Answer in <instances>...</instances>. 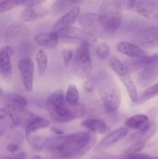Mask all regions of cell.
Masks as SVG:
<instances>
[{"label": "cell", "instance_id": "3", "mask_svg": "<svg viewBox=\"0 0 158 159\" xmlns=\"http://www.w3.org/2000/svg\"><path fill=\"white\" fill-rule=\"evenodd\" d=\"M96 86L105 111L108 113H116L122 102V96L112 76L107 71H100L96 80Z\"/></svg>", "mask_w": 158, "mask_h": 159}, {"label": "cell", "instance_id": "19", "mask_svg": "<svg viewBox=\"0 0 158 159\" xmlns=\"http://www.w3.org/2000/svg\"><path fill=\"white\" fill-rule=\"evenodd\" d=\"M150 124L151 121L148 116L141 113L133 115L127 118L125 121V125L126 126L127 128H130L136 131L145 130L150 125Z\"/></svg>", "mask_w": 158, "mask_h": 159}, {"label": "cell", "instance_id": "43", "mask_svg": "<svg viewBox=\"0 0 158 159\" xmlns=\"http://www.w3.org/2000/svg\"><path fill=\"white\" fill-rule=\"evenodd\" d=\"M31 159H42V158H40V156H39V155H35V156L33 157Z\"/></svg>", "mask_w": 158, "mask_h": 159}, {"label": "cell", "instance_id": "12", "mask_svg": "<svg viewBox=\"0 0 158 159\" xmlns=\"http://www.w3.org/2000/svg\"><path fill=\"white\" fill-rule=\"evenodd\" d=\"M18 68L25 89L27 93H32L34 79L33 61L29 56L23 57L19 61Z\"/></svg>", "mask_w": 158, "mask_h": 159}, {"label": "cell", "instance_id": "30", "mask_svg": "<svg viewBox=\"0 0 158 159\" xmlns=\"http://www.w3.org/2000/svg\"><path fill=\"white\" fill-rule=\"evenodd\" d=\"M24 0H1L0 1V13L11 10L23 4Z\"/></svg>", "mask_w": 158, "mask_h": 159}, {"label": "cell", "instance_id": "6", "mask_svg": "<svg viewBox=\"0 0 158 159\" xmlns=\"http://www.w3.org/2000/svg\"><path fill=\"white\" fill-rule=\"evenodd\" d=\"M109 65L112 71L119 76L121 82L123 83L131 100L136 102L138 98L137 89H136V85L132 79L128 67L124 65L116 57H112L109 59Z\"/></svg>", "mask_w": 158, "mask_h": 159}, {"label": "cell", "instance_id": "32", "mask_svg": "<svg viewBox=\"0 0 158 159\" xmlns=\"http://www.w3.org/2000/svg\"><path fill=\"white\" fill-rule=\"evenodd\" d=\"M74 51L71 48H64L61 51V56L63 59V63L65 67L69 66L70 64L71 63L74 57Z\"/></svg>", "mask_w": 158, "mask_h": 159}, {"label": "cell", "instance_id": "8", "mask_svg": "<svg viewBox=\"0 0 158 159\" xmlns=\"http://www.w3.org/2000/svg\"><path fill=\"white\" fill-rule=\"evenodd\" d=\"M122 6L133 10L146 18H150L158 10V0H123Z\"/></svg>", "mask_w": 158, "mask_h": 159}, {"label": "cell", "instance_id": "27", "mask_svg": "<svg viewBox=\"0 0 158 159\" xmlns=\"http://www.w3.org/2000/svg\"><path fill=\"white\" fill-rule=\"evenodd\" d=\"M26 138L29 145L35 151L40 152V151H42L43 149H44L45 147H46V140H47L46 138L35 136L33 134L28 135V136H26Z\"/></svg>", "mask_w": 158, "mask_h": 159}, {"label": "cell", "instance_id": "40", "mask_svg": "<svg viewBox=\"0 0 158 159\" xmlns=\"http://www.w3.org/2000/svg\"><path fill=\"white\" fill-rule=\"evenodd\" d=\"M105 0H84V4H94L99 2H104Z\"/></svg>", "mask_w": 158, "mask_h": 159}, {"label": "cell", "instance_id": "21", "mask_svg": "<svg viewBox=\"0 0 158 159\" xmlns=\"http://www.w3.org/2000/svg\"><path fill=\"white\" fill-rule=\"evenodd\" d=\"M7 101L8 110L22 113H24L27 106V101L24 96L17 93H9L7 95Z\"/></svg>", "mask_w": 158, "mask_h": 159}, {"label": "cell", "instance_id": "35", "mask_svg": "<svg viewBox=\"0 0 158 159\" xmlns=\"http://www.w3.org/2000/svg\"><path fill=\"white\" fill-rule=\"evenodd\" d=\"M45 2V0H24L23 2V6L25 7H28V6H35V5L42 4Z\"/></svg>", "mask_w": 158, "mask_h": 159}, {"label": "cell", "instance_id": "38", "mask_svg": "<svg viewBox=\"0 0 158 159\" xmlns=\"http://www.w3.org/2000/svg\"><path fill=\"white\" fill-rule=\"evenodd\" d=\"M15 159H28V155L26 152H21L14 155Z\"/></svg>", "mask_w": 158, "mask_h": 159}, {"label": "cell", "instance_id": "39", "mask_svg": "<svg viewBox=\"0 0 158 159\" xmlns=\"http://www.w3.org/2000/svg\"><path fill=\"white\" fill-rule=\"evenodd\" d=\"M50 130L53 132L54 134H55L57 135H63L64 134V131L61 130V129H60L59 127H55V126H53V127H51L50 128Z\"/></svg>", "mask_w": 158, "mask_h": 159}, {"label": "cell", "instance_id": "31", "mask_svg": "<svg viewBox=\"0 0 158 159\" xmlns=\"http://www.w3.org/2000/svg\"><path fill=\"white\" fill-rule=\"evenodd\" d=\"M145 144L146 143L141 142V141L134 142L130 147H129L128 148H126L124 151V155L127 156V155H131L139 153L140 151L143 149V148L145 147Z\"/></svg>", "mask_w": 158, "mask_h": 159}, {"label": "cell", "instance_id": "29", "mask_svg": "<svg viewBox=\"0 0 158 159\" xmlns=\"http://www.w3.org/2000/svg\"><path fill=\"white\" fill-rule=\"evenodd\" d=\"M95 54L100 60H106L110 55V47L108 43L102 42L96 46Z\"/></svg>", "mask_w": 158, "mask_h": 159}, {"label": "cell", "instance_id": "42", "mask_svg": "<svg viewBox=\"0 0 158 159\" xmlns=\"http://www.w3.org/2000/svg\"><path fill=\"white\" fill-rule=\"evenodd\" d=\"M2 159H15V156H6Z\"/></svg>", "mask_w": 158, "mask_h": 159}, {"label": "cell", "instance_id": "41", "mask_svg": "<svg viewBox=\"0 0 158 159\" xmlns=\"http://www.w3.org/2000/svg\"><path fill=\"white\" fill-rule=\"evenodd\" d=\"M6 129H3V128H0V137H2L4 136L5 134H6Z\"/></svg>", "mask_w": 158, "mask_h": 159}, {"label": "cell", "instance_id": "16", "mask_svg": "<svg viewBox=\"0 0 158 159\" xmlns=\"http://www.w3.org/2000/svg\"><path fill=\"white\" fill-rule=\"evenodd\" d=\"M49 12L47 8L42 4L25 7V9L20 12V19L22 22H32L38 19L43 18Z\"/></svg>", "mask_w": 158, "mask_h": 159}, {"label": "cell", "instance_id": "28", "mask_svg": "<svg viewBox=\"0 0 158 159\" xmlns=\"http://www.w3.org/2000/svg\"><path fill=\"white\" fill-rule=\"evenodd\" d=\"M67 101L71 105L77 106L79 102V93L77 88L74 84H71L67 89V93L65 94Z\"/></svg>", "mask_w": 158, "mask_h": 159}, {"label": "cell", "instance_id": "20", "mask_svg": "<svg viewBox=\"0 0 158 159\" xmlns=\"http://www.w3.org/2000/svg\"><path fill=\"white\" fill-rule=\"evenodd\" d=\"M36 43L38 46L46 49H54L58 43L59 40L54 32H40L36 34L34 37Z\"/></svg>", "mask_w": 158, "mask_h": 159}, {"label": "cell", "instance_id": "23", "mask_svg": "<svg viewBox=\"0 0 158 159\" xmlns=\"http://www.w3.org/2000/svg\"><path fill=\"white\" fill-rule=\"evenodd\" d=\"M50 126V122L45 118L39 116H33L29 118L25 129V134L28 136L33 134L34 132L39 130L47 128Z\"/></svg>", "mask_w": 158, "mask_h": 159}, {"label": "cell", "instance_id": "26", "mask_svg": "<svg viewBox=\"0 0 158 159\" xmlns=\"http://www.w3.org/2000/svg\"><path fill=\"white\" fill-rule=\"evenodd\" d=\"M36 61H37V68L40 75H43L46 72L48 64L47 52L45 50L40 49L37 51L36 54Z\"/></svg>", "mask_w": 158, "mask_h": 159}, {"label": "cell", "instance_id": "14", "mask_svg": "<svg viewBox=\"0 0 158 159\" xmlns=\"http://www.w3.org/2000/svg\"><path fill=\"white\" fill-rule=\"evenodd\" d=\"M127 134H128V129L125 127H119V128L110 132L101 140L100 142L94 148V152H99L108 148L113 144H116L119 141L123 139L126 136Z\"/></svg>", "mask_w": 158, "mask_h": 159}, {"label": "cell", "instance_id": "15", "mask_svg": "<svg viewBox=\"0 0 158 159\" xmlns=\"http://www.w3.org/2000/svg\"><path fill=\"white\" fill-rule=\"evenodd\" d=\"M13 54V48L11 46L0 48V72L6 80H10L12 78V65L11 56Z\"/></svg>", "mask_w": 158, "mask_h": 159}, {"label": "cell", "instance_id": "17", "mask_svg": "<svg viewBox=\"0 0 158 159\" xmlns=\"http://www.w3.org/2000/svg\"><path fill=\"white\" fill-rule=\"evenodd\" d=\"M116 48L119 53L133 59L141 58L147 56V52L140 46L131 42L120 41L116 43Z\"/></svg>", "mask_w": 158, "mask_h": 159}, {"label": "cell", "instance_id": "34", "mask_svg": "<svg viewBox=\"0 0 158 159\" xmlns=\"http://www.w3.org/2000/svg\"><path fill=\"white\" fill-rule=\"evenodd\" d=\"M124 159H158V158H153L147 154H134V155H127Z\"/></svg>", "mask_w": 158, "mask_h": 159}, {"label": "cell", "instance_id": "9", "mask_svg": "<svg viewBox=\"0 0 158 159\" xmlns=\"http://www.w3.org/2000/svg\"><path fill=\"white\" fill-rule=\"evenodd\" d=\"M132 40L141 48H152L158 46V26H150L136 31Z\"/></svg>", "mask_w": 158, "mask_h": 159}, {"label": "cell", "instance_id": "25", "mask_svg": "<svg viewBox=\"0 0 158 159\" xmlns=\"http://www.w3.org/2000/svg\"><path fill=\"white\" fill-rule=\"evenodd\" d=\"M158 95V84L149 86L146 90H144L140 96H138L137 100L136 101V105H142L144 102H147L150 99Z\"/></svg>", "mask_w": 158, "mask_h": 159}, {"label": "cell", "instance_id": "36", "mask_svg": "<svg viewBox=\"0 0 158 159\" xmlns=\"http://www.w3.org/2000/svg\"><path fill=\"white\" fill-rule=\"evenodd\" d=\"M6 150L8 151V152H9L10 153L12 154H15V152H17V151L19 150V145L18 144H15V143H11V144H8L7 146H6Z\"/></svg>", "mask_w": 158, "mask_h": 159}, {"label": "cell", "instance_id": "1", "mask_svg": "<svg viewBox=\"0 0 158 159\" xmlns=\"http://www.w3.org/2000/svg\"><path fill=\"white\" fill-rule=\"evenodd\" d=\"M96 140V134L90 130L77 131L47 138L45 148L53 159H78L91 150Z\"/></svg>", "mask_w": 158, "mask_h": 159}, {"label": "cell", "instance_id": "33", "mask_svg": "<svg viewBox=\"0 0 158 159\" xmlns=\"http://www.w3.org/2000/svg\"><path fill=\"white\" fill-rule=\"evenodd\" d=\"M21 114L22 113L9 110V116L12 121V127H18V126L21 125L22 122H23V118H22Z\"/></svg>", "mask_w": 158, "mask_h": 159}, {"label": "cell", "instance_id": "4", "mask_svg": "<svg viewBox=\"0 0 158 159\" xmlns=\"http://www.w3.org/2000/svg\"><path fill=\"white\" fill-rule=\"evenodd\" d=\"M121 0H105L99 8V17L104 34L114 35L122 23V12Z\"/></svg>", "mask_w": 158, "mask_h": 159}, {"label": "cell", "instance_id": "37", "mask_svg": "<svg viewBox=\"0 0 158 159\" xmlns=\"http://www.w3.org/2000/svg\"><path fill=\"white\" fill-rule=\"evenodd\" d=\"M7 116H9V110L4 107H0V120L6 119Z\"/></svg>", "mask_w": 158, "mask_h": 159}, {"label": "cell", "instance_id": "13", "mask_svg": "<svg viewBox=\"0 0 158 159\" xmlns=\"http://www.w3.org/2000/svg\"><path fill=\"white\" fill-rule=\"evenodd\" d=\"M29 28L24 22H15L6 29L5 38L8 42H21L29 35Z\"/></svg>", "mask_w": 158, "mask_h": 159}, {"label": "cell", "instance_id": "7", "mask_svg": "<svg viewBox=\"0 0 158 159\" xmlns=\"http://www.w3.org/2000/svg\"><path fill=\"white\" fill-rule=\"evenodd\" d=\"M53 32L55 33L58 38L59 41L64 42V43H71V42H94L97 40L91 37V35L85 32L84 30L79 28L73 27V26H68V27L62 28V29L57 30Z\"/></svg>", "mask_w": 158, "mask_h": 159}, {"label": "cell", "instance_id": "22", "mask_svg": "<svg viewBox=\"0 0 158 159\" xmlns=\"http://www.w3.org/2000/svg\"><path fill=\"white\" fill-rule=\"evenodd\" d=\"M81 126L94 134H105L109 131V127L105 121L96 118H88L81 122Z\"/></svg>", "mask_w": 158, "mask_h": 159}, {"label": "cell", "instance_id": "2", "mask_svg": "<svg viewBox=\"0 0 158 159\" xmlns=\"http://www.w3.org/2000/svg\"><path fill=\"white\" fill-rule=\"evenodd\" d=\"M46 108L50 116L59 123H68L82 117L85 113L83 104L71 105L67 101L63 90H56L46 100Z\"/></svg>", "mask_w": 158, "mask_h": 159}, {"label": "cell", "instance_id": "18", "mask_svg": "<svg viewBox=\"0 0 158 159\" xmlns=\"http://www.w3.org/2000/svg\"><path fill=\"white\" fill-rule=\"evenodd\" d=\"M81 9L79 6H74L72 9L65 12L53 26V31L62 28L71 26L80 16Z\"/></svg>", "mask_w": 158, "mask_h": 159}, {"label": "cell", "instance_id": "44", "mask_svg": "<svg viewBox=\"0 0 158 159\" xmlns=\"http://www.w3.org/2000/svg\"><path fill=\"white\" fill-rule=\"evenodd\" d=\"M2 94H3V90H2V89L0 87V96H2Z\"/></svg>", "mask_w": 158, "mask_h": 159}, {"label": "cell", "instance_id": "10", "mask_svg": "<svg viewBox=\"0 0 158 159\" xmlns=\"http://www.w3.org/2000/svg\"><path fill=\"white\" fill-rule=\"evenodd\" d=\"M158 78V53L149 56V59L145 66L137 77V82L139 86L147 87L155 82Z\"/></svg>", "mask_w": 158, "mask_h": 159}, {"label": "cell", "instance_id": "5", "mask_svg": "<svg viewBox=\"0 0 158 159\" xmlns=\"http://www.w3.org/2000/svg\"><path fill=\"white\" fill-rule=\"evenodd\" d=\"M89 43L82 42L74 51L71 65L73 74L81 79H87L92 71V61L90 53Z\"/></svg>", "mask_w": 158, "mask_h": 159}, {"label": "cell", "instance_id": "24", "mask_svg": "<svg viewBox=\"0 0 158 159\" xmlns=\"http://www.w3.org/2000/svg\"><path fill=\"white\" fill-rule=\"evenodd\" d=\"M157 124L156 122H151L150 125L147 129L143 130H138L136 133L133 134L129 137V141H133V142L141 141V142L146 143L153 136V134L157 130Z\"/></svg>", "mask_w": 158, "mask_h": 159}, {"label": "cell", "instance_id": "11", "mask_svg": "<svg viewBox=\"0 0 158 159\" xmlns=\"http://www.w3.org/2000/svg\"><path fill=\"white\" fill-rule=\"evenodd\" d=\"M79 25L82 30L97 40L104 35V30L98 14L86 12L79 17Z\"/></svg>", "mask_w": 158, "mask_h": 159}]
</instances>
